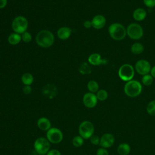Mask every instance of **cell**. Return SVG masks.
<instances>
[{"label":"cell","instance_id":"cell-1","mask_svg":"<svg viewBox=\"0 0 155 155\" xmlns=\"http://www.w3.org/2000/svg\"><path fill=\"white\" fill-rule=\"evenodd\" d=\"M36 44L41 47L48 48L51 47L54 41L53 34L48 30L39 31L35 38Z\"/></svg>","mask_w":155,"mask_h":155},{"label":"cell","instance_id":"cell-2","mask_svg":"<svg viewBox=\"0 0 155 155\" xmlns=\"http://www.w3.org/2000/svg\"><path fill=\"white\" fill-rule=\"evenodd\" d=\"M109 34L113 39L120 41L123 39L127 35V30L124 26L119 23H113L108 27Z\"/></svg>","mask_w":155,"mask_h":155},{"label":"cell","instance_id":"cell-3","mask_svg":"<svg viewBox=\"0 0 155 155\" xmlns=\"http://www.w3.org/2000/svg\"><path fill=\"white\" fill-rule=\"evenodd\" d=\"M142 87L139 82L131 80L126 83L124 87V92L129 97H134L139 96L142 92Z\"/></svg>","mask_w":155,"mask_h":155},{"label":"cell","instance_id":"cell-4","mask_svg":"<svg viewBox=\"0 0 155 155\" xmlns=\"http://www.w3.org/2000/svg\"><path fill=\"white\" fill-rule=\"evenodd\" d=\"M12 28L15 33L22 34L25 31H27L28 28V21L23 16H16L12 21Z\"/></svg>","mask_w":155,"mask_h":155},{"label":"cell","instance_id":"cell-5","mask_svg":"<svg viewBox=\"0 0 155 155\" xmlns=\"http://www.w3.org/2000/svg\"><path fill=\"white\" fill-rule=\"evenodd\" d=\"M79 135L84 139H88L93 135L94 127L93 124L88 120H84L82 122L78 128Z\"/></svg>","mask_w":155,"mask_h":155},{"label":"cell","instance_id":"cell-6","mask_svg":"<svg viewBox=\"0 0 155 155\" xmlns=\"http://www.w3.org/2000/svg\"><path fill=\"white\" fill-rule=\"evenodd\" d=\"M47 138L39 137L34 142V148L37 154L39 155L46 154L50 150V144Z\"/></svg>","mask_w":155,"mask_h":155},{"label":"cell","instance_id":"cell-7","mask_svg":"<svg viewBox=\"0 0 155 155\" xmlns=\"http://www.w3.org/2000/svg\"><path fill=\"white\" fill-rule=\"evenodd\" d=\"M134 74V70L132 65L128 64H123L119 69L118 75L124 81H130L132 80Z\"/></svg>","mask_w":155,"mask_h":155},{"label":"cell","instance_id":"cell-8","mask_svg":"<svg viewBox=\"0 0 155 155\" xmlns=\"http://www.w3.org/2000/svg\"><path fill=\"white\" fill-rule=\"evenodd\" d=\"M143 29L142 27L136 23L130 24L127 28V34L132 39L137 40L143 36Z\"/></svg>","mask_w":155,"mask_h":155},{"label":"cell","instance_id":"cell-9","mask_svg":"<svg viewBox=\"0 0 155 155\" xmlns=\"http://www.w3.org/2000/svg\"><path fill=\"white\" fill-rule=\"evenodd\" d=\"M47 139L52 143H58L63 139V134L61 130L57 128H50L47 131Z\"/></svg>","mask_w":155,"mask_h":155},{"label":"cell","instance_id":"cell-10","mask_svg":"<svg viewBox=\"0 0 155 155\" xmlns=\"http://www.w3.org/2000/svg\"><path fill=\"white\" fill-rule=\"evenodd\" d=\"M135 69L139 74L145 75L151 71V65L147 60L140 59L136 63Z\"/></svg>","mask_w":155,"mask_h":155},{"label":"cell","instance_id":"cell-11","mask_svg":"<svg viewBox=\"0 0 155 155\" xmlns=\"http://www.w3.org/2000/svg\"><path fill=\"white\" fill-rule=\"evenodd\" d=\"M97 98L96 97V95L94 94V93L88 92L85 93L82 99L83 103L84 105L89 108H94L97 103Z\"/></svg>","mask_w":155,"mask_h":155},{"label":"cell","instance_id":"cell-12","mask_svg":"<svg viewBox=\"0 0 155 155\" xmlns=\"http://www.w3.org/2000/svg\"><path fill=\"white\" fill-rule=\"evenodd\" d=\"M114 143V137L110 133H105L100 138L99 145L104 148H107L111 147Z\"/></svg>","mask_w":155,"mask_h":155},{"label":"cell","instance_id":"cell-13","mask_svg":"<svg viewBox=\"0 0 155 155\" xmlns=\"http://www.w3.org/2000/svg\"><path fill=\"white\" fill-rule=\"evenodd\" d=\"M91 21L92 27L96 29H101L103 28L106 24L105 18L101 15H97L94 16Z\"/></svg>","mask_w":155,"mask_h":155},{"label":"cell","instance_id":"cell-14","mask_svg":"<svg viewBox=\"0 0 155 155\" xmlns=\"http://www.w3.org/2000/svg\"><path fill=\"white\" fill-rule=\"evenodd\" d=\"M71 34V30L67 27H62L59 28L57 31L58 37L61 40H66L68 39Z\"/></svg>","mask_w":155,"mask_h":155},{"label":"cell","instance_id":"cell-15","mask_svg":"<svg viewBox=\"0 0 155 155\" xmlns=\"http://www.w3.org/2000/svg\"><path fill=\"white\" fill-rule=\"evenodd\" d=\"M39 128L42 131H48L51 128V122L48 119L45 117H41L37 122Z\"/></svg>","mask_w":155,"mask_h":155},{"label":"cell","instance_id":"cell-16","mask_svg":"<svg viewBox=\"0 0 155 155\" xmlns=\"http://www.w3.org/2000/svg\"><path fill=\"white\" fill-rule=\"evenodd\" d=\"M88 62L93 65H99L104 64V60L101 58V56L98 53H93L90 54L88 58Z\"/></svg>","mask_w":155,"mask_h":155},{"label":"cell","instance_id":"cell-17","mask_svg":"<svg viewBox=\"0 0 155 155\" xmlns=\"http://www.w3.org/2000/svg\"><path fill=\"white\" fill-rule=\"evenodd\" d=\"M43 93L44 94L49 98H52L54 96L56 95V88L53 85H50L47 84L43 88Z\"/></svg>","mask_w":155,"mask_h":155},{"label":"cell","instance_id":"cell-18","mask_svg":"<svg viewBox=\"0 0 155 155\" xmlns=\"http://www.w3.org/2000/svg\"><path fill=\"white\" fill-rule=\"evenodd\" d=\"M147 16V12L145 10L142 8H138L136 9L133 14V18L137 21H140L143 20Z\"/></svg>","mask_w":155,"mask_h":155},{"label":"cell","instance_id":"cell-19","mask_svg":"<svg viewBox=\"0 0 155 155\" xmlns=\"http://www.w3.org/2000/svg\"><path fill=\"white\" fill-rule=\"evenodd\" d=\"M22 40L21 36L20 34L16 33H11L8 37V42L11 45H17Z\"/></svg>","mask_w":155,"mask_h":155},{"label":"cell","instance_id":"cell-20","mask_svg":"<svg viewBox=\"0 0 155 155\" xmlns=\"http://www.w3.org/2000/svg\"><path fill=\"white\" fill-rule=\"evenodd\" d=\"M131 151L130 145L128 143H123L117 147V153L119 155H128Z\"/></svg>","mask_w":155,"mask_h":155},{"label":"cell","instance_id":"cell-21","mask_svg":"<svg viewBox=\"0 0 155 155\" xmlns=\"http://www.w3.org/2000/svg\"><path fill=\"white\" fill-rule=\"evenodd\" d=\"M21 81L25 85H30L34 81V78L31 73H25L22 75Z\"/></svg>","mask_w":155,"mask_h":155},{"label":"cell","instance_id":"cell-22","mask_svg":"<svg viewBox=\"0 0 155 155\" xmlns=\"http://www.w3.org/2000/svg\"><path fill=\"white\" fill-rule=\"evenodd\" d=\"M144 47L143 45L139 42L133 44L131 47V51L134 54H139L143 51Z\"/></svg>","mask_w":155,"mask_h":155},{"label":"cell","instance_id":"cell-23","mask_svg":"<svg viewBox=\"0 0 155 155\" xmlns=\"http://www.w3.org/2000/svg\"><path fill=\"white\" fill-rule=\"evenodd\" d=\"M87 88L90 92L94 93L99 90V85L95 81H90L87 84Z\"/></svg>","mask_w":155,"mask_h":155},{"label":"cell","instance_id":"cell-24","mask_svg":"<svg viewBox=\"0 0 155 155\" xmlns=\"http://www.w3.org/2000/svg\"><path fill=\"white\" fill-rule=\"evenodd\" d=\"M91 71V67L86 62H84L79 67V72L81 74H90Z\"/></svg>","mask_w":155,"mask_h":155},{"label":"cell","instance_id":"cell-25","mask_svg":"<svg viewBox=\"0 0 155 155\" xmlns=\"http://www.w3.org/2000/svg\"><path fill=\"white\" fill-rule=\"evenodd\" d=\"M153 81V77L150 74H145L142 78V84L145 86H150L152 84Z\"/></svg>","mask_w":155,"mask_h":155},{"label":"cell","instance_id":"cell-26","mask_svg":"<svg viewBox=\"0 0 155 155\" xmlns=\"http://www.w3.org/2000/svg\"><path fill=\"white\" fill-rule=\"evenodd\" d=\"M98 100L101 101H104L107 99L108 97V93L105 90H99L97 91V94H96Z\"/></svg>","mask_w":155,"mask_h":155},{"label":"cell","instance_id":"cell-27","mask_svg":"<svg viewBox=\"0 0 155 155\" xmlns=\"http://www.w3.org/2000/svg\"><path fill=\"white\" fill-rule=\"evenodd\" d=\"M72 144L76 147H81L84 144V139L80 135L76 136L73 138Z\"/></svg>","mask_w":155,"mask_h":155},{"label":"cell","instance_id":"cell-28","mask_svg":"<svg viewBox=\"0 0 155 155\" xmlns=\"http://www.w3.org/2000/svg\"><path fill=\"white\" fill-rule=\"evenodd\" d=\"M148 113L153 116H155V100L151 101L147 107Z\"/></svg>","mask_w":155,"mask_h":155},{"label":"cell","instance_id":"cell-29","mask_svg":"<svg viewBox=\"0 0 155 155\" xmlns=\"http://www.w3.org/2000/svg\"><path fill=\"white\" fill-rule=\"evenodd\" d=\"M21 38L22 41H24L25 43L30 42L32 39L31 34L28 31H25L24 33H23L21 35Z\"/></svg>","mask_w":155,"mask_h":155},{"label":"cell","instance_id":"cell-30","mask_svg":"<svg viewBox=\"0 0 155 155\" xmlns=\"http://www.w3.org/2000/svg\"><path fill=\"white\" fill-rule=\"evenodd\" d=\"M90 142L94 145H97L100 143V138L97 135H92L90 138Z\"/></svg>","mask_w":155,"mask_h":155},{"label":"cell","instance_id":"cell-31","mask_svg":"<svg viewBox=\"0 0 155 155\" xmlns=\"http://www.w3.org/2000/svg\"><path fill=\"white\" fill-rule=\"evenodd\" d=\"M143 3L149 8H153L155 6V0H143Z\"/></svg>","mask_w":155,"mask_h":155},{"label":"cell","instance_id":"cell-32","mask_svg":"<svg viewBox=\"0 0 155 155\" xmlns=\"http://www.w3.org/2000/svg\"><path fill=\"white\" fill-rule=\"evenodd\" d=\"M97 155H109L108 151L104 148H99L96 153Z\"/></svg>","mask_w":155,"mask_h":155},{"label":"cell","instance_id":"cell-33","mask_svg":"<svg viewBox=\"0 0 155 155\" xmlns=\"http://www.w3.org/2000/svg\"><path fill=\"white\" fill-rule=\"evenodd\" d=\"M47 155H61V153L58 150L52 149L48 151V152L47 153Z\"/></svg>","mask_w":155,"mask_h":155},{"label":"cell","instance_id":"cell-34","mask_svg":"<svg viewBox=\"0 0 155 155\" xmlns=\"http://www.w3.org/2000/svg\"><path fill=\"white\" fill-rule=\"evenodd\" d=\"M22 91L24 94H29L31 92V87H30V85H25L23 87Z\"/></svg>","mask_w":155,"mask_h":155},{"label":"cell","instance_id":"cell-35","mask_svg":"<svg viewBox=\"0 0 155 155\" xmlns=\"http://www.w3.org/2000/svg\"><path fill=\"white\" fill-rule=\"evenodd\" d=\"M84 27L86 28H90L91 27H92V24H91V21H88V20H87L85 21L84 22Z\"/></svg>","mask_w":155,"mask_h":155},{"label":"cell","instance_id":"cell-36","mask_svg":"<svg viewBox=\"0 0 155 155\" xmlns=\"http://www.w3.org/2000/svg\"><path fill=\"white\" fill-rule=\"evenodd\" d=\"M7 4V0H0V9L4 8Z\"/></svg>","mask_w":155,"mask_h":155},{"label":"cell","instance_id":"cell-37","mask_svg":"<svg viewBox=\"0 0 155 155\" xmlns=\"http://www.w3.org/2000/svg\"><path fill=\"white\" fill-rule=\"evenodd\" d=\"M151 75L153 77V78H155V65L152 68H151Z\"/></svg>","mask_w":155,"mask_h":155}]
</instances>
